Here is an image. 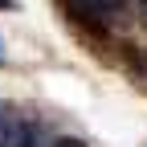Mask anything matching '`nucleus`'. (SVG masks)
<instances>
[{
  "label": "nucleus",
  "mask_w": 147,
  "mask_h": 147,
  "mask_svg": "<svg viewBox=\"0 0 147 147\" xmlns=\"http://www.w3.org/2000/svg\"><path fill=\"white\" fill-rule=\"evenodd\" d=\"M12 4H16V0H0V8H12Z\"/></svg>",
  "instance_id": "39448f33"
},
{
  "label": "nucleus",
  "mask_w": 147,
  "mask_h": 147,
  "mask_svg": "<svg viewBox=\"0 0 147 147\" xmlns=\"http://www.w3.org/2000/svg\"><path fill=\"white\" fill-rule=\"evenodd\" d=\"M57 147H86L82 139H57Z\"/></svg>",
  "instance_id": "20e7f679"
},
{
  "label": "nucleus",
  "mask_w": 147,
  "mask_h": 147,
  "mask_svg": "<svg viewBox=\"0 0 147 147\" xmlns=\"http://www.w3.org/2000/svg\"><path fill=\"white\" fill-rule=\"evenodd\" d=\"M0 61H4V53H0Z\"/></svg>",
  "instance_id": "423d86ee"
},
{
  "label": "nucleus",
  "mask_w": 147,
  "mask_h": 147,
  "mask_svg": "<svg viewBox=\"0 0 147 147\" xmlns=\"http://www.w3.org/2000/svg\"><path fill=\"white\" fill-rule=\"evenodd\" d=\"M127 53H123V61H127V69H131V78L143 86L147 82V45H123Z\"/></svg>",
  "instance_id": "7ed1b4c3"
},
{
  "label": "nucleus",
  "mask_w": 147,
  "mask_h": 147,
  "mask_svg": "<svg viewBox=\"0 0 147 147\" xmlns=\"http://www.w3.org/2000/svg\"><path fill=\"white\" fill-rule=\"evenodd\" d=\"M127 0H61V12H86V16H98V21H115L123 16Z\"/></svg>",
  "instance_id": "f03ea898"
},
{
  "label": "nucleus",
  "mask_w": 147,
  "mask_h": 147,
  "mask_svg": "<svg viewBox=\"0 0 147 147\" xmlns=\"http://www.w3.org/2000/svg\"><path fill=\"white\" fill-rule=\"evenodd\" d=\"M0 147H33L29 123L16 115L12 106H0Z\"/></svg>",
  "instance_id": "f257e3e1"
}]
</instances>
